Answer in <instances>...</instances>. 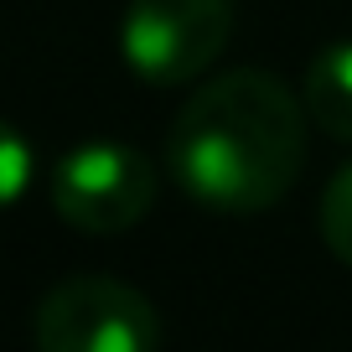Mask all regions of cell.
<instances>
[{"mask_svg": "<svg viewBox=\"0 0 352 352\" xmlns=\"http://www.w3.org/2000/svg\"><path fill=\"white\" fill-rule=\"evenodd\" d=\"M306 166V109L275 73L233 67L182 104L166 135V171L192 202L264 212Z\"/></svg>", "mask_w": 352, "mask_h": 352, "instance_id": "cell-1", "label": "cell"}, {"mask_svg": "<svg viewBox=\"0 0 352 352\" xmlns=\"http://www.w3.org/2000/svg\"><path fill=\"white\" fill-rule=\"evenodd\" d=\"M32 337L42 352H151L166 342V327L140 290L104 275H78L42 296Z\"/></svg>", "mask_w": 352, "mask_h": 352, "instance_id": "cell-2", "label": "cell"}, {"mask_svg": "<svg viewBox=\"0 0 352 352\" xmlns=\"http://www.w3.org/2000/svg\"><path fill=\"white\" fill-rule=\"evenodd\" d=\"M233 36V0H130L120 52L145 83H192Z\"/></svg>", "mask_w": 352, "mask_h": 352, "instance_id": "cell-3", "label": "cell"}, {"mask_svg": "<svg viewBox=\"0 0 352 352\" xmlns=\"http://www.w3.org/2000/svg\"><path fill=\"white\" fill-rule=\"evenodd\" d=\"M155 202V166L135 145L88 140L67 151L52 171V208L78 233H124Z\"/></svg>", "mask_w": 352, "mask_h": 352, "instance_id": "cell-4", "label": "cell"}, {"mask_svg": "<svg viewBox=\"0 0 352 352\" xmlns=\"http://www.w3.org/2000/svg\"><path fill=\"white\" fill-rule=\"evenodd\" d=\"M306 114L331 135L352 145V42L316 52L306 73Z\"/></svg>", "mask_w": 352, "mask_h": 352, "instance_id": "cell-5", "label": "cell"}, {"mask_svg": "<svg viewBox=\"0 0 352 352\" xmlns=\"http://www.w3.org/2000/svg\"><path fill=\"white\" fill-rule=\"evenodd\" d=\"M321 239L352 270V166H342L331 187L321 192Z\"/></svg>", "mask_w": 352, "mask_h": 352, "instance_id": "cell-6", "label": "cell"}, {"mask_svg": "<svg viewBox=\"0 0 352 352\" xmlns=\"http://www.w3.org/2000/svg\"><path fill=\"white\" fill-rule=\"evenodd\" d=\"M32 182V145L0 120V208H11Z\"/></svg>", "mask_w": 352, "mask_h": 352, "instance_id": "cell-7", "label": "cell"}]
</instances>
